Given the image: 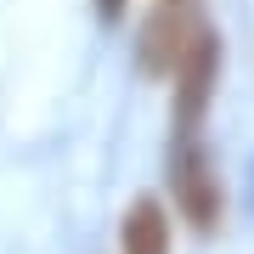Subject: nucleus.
<instances>
[{
  "instance_id": "nucleus-1",
  "label": "nucleus",
  "mask_w": 254,
  "mask_h": 254,
  "mask_svg": "<svg viewBox=\"0 0 254 254\" xmlns=\"http://www.w3.org/2000/svg\"><path fill=\"white\" fill-rule=\"evenodd\" d=\"M170 187H175V209H181L198 232L220 226L226 192H220V175H215V158H209L203 136H175L170 141Z\"/></svg>"
},
{
  "instance_id": "nucleus-2",
  "label": "nucleus",
  "mask_w": 254,
  "mask_h": 254,
  "mask_svg": "<svg viewBox=\"0 0 254 254\" xmlns=\"http://www.w3.org/2000/svg\"><path fill=\"white\" fill-rule=\"evenodd\" d=\"M215 79H220V34L203 23L181 73H175V136H198V119L215 96Z\"/></svg>"
},
{
  "instance_id": "nucleus-3",
  "label": "nucleus",
  "mask_w": 254,
  "mask_h": 254,
  "mask_svg": "<svg viewBox=\"0 0 254 254\" xmlns=\"http://www.w3.org/2000/svg\"><path fill=\"white\" fill-rule=\"evenodd\" d=\"M198 17H181V11H153V17L141 23V68L147 73H181V63H187V51H192V40H198Z\"/></svg>"
},
{
  "instance_id": "nucleus-4",
  "label": "nucleus",
  "mask_w": 254,
  "mask_h": 254,
  "mask_svg": "<svg viewBox=\"0 0 254 254\" xmlns=\"http://www.w3.org/2000/svg\"><path fill=\"white\" fill-rule=\"evenodd\" d=\"M119 254H170V215L153 192L130 198L125 220H119Z\"/></svg>"
},
{
  "instance_id": "nucleus-5",
  "label": "nucleus",
  "mask_w": 254,
  "mask_h": 254,
  "mask_svg": "<svg viewBox=\"0 0 254 254\" xmlns=\"http://www.w3.org/2000/svg\"><path fill=\"white\" fill-rule=\"evenodd\" d=\"M96 6H102V17H108V23L125 17V0H96Z\"/></svg>"
}]
</instances>
